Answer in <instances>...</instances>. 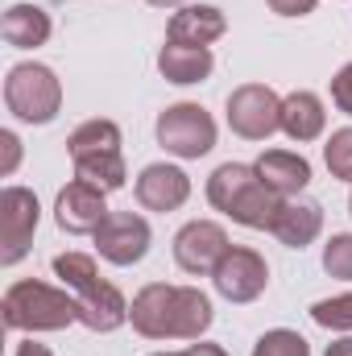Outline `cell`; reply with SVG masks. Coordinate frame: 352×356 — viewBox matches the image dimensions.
Wrapping results in <instances>:
<instances>
[{
	"label": "cell",
	"mask_w": 352,
	"mask_h": 356,
	"mask_svg": "<svg viewBox=\"0 0 352 356\" xmlns=\"http://www.w3.org/2000/svg\"><path fill=\"white\" fill-rule=\"evenodd\" d=\"M17 356H54L46 344H38V340H25L21 348H17Z\"/></svg>",
	"instance_id": "29"
},
{
	"label": "cell",
	"mask_w": 352,
	"mask_h": 356,
	"mask_svg": "<svg viewBox=\"0 0 352 356\" xmlns=\"http://www.w3.org/2000/svg\"><path fill=\"white\" fill-rule=\"evenodd\" d=\"M91 236H95L99 257L112 261V266H137L150 253V241H154L150 224L141 216H133V211H108V220Z\"/></svg>",
	"instance_id": "11"
},
{
	"label": "cell",
	"mask_w": 352,
	"mask_h": 356,
	"mask_svg": "<svg viewBox=\"0 0 352 356\" xmlns=\"http://www.w3.org/2000/svg\"><path fill=\"white\" fill-rule=\"evenodd\" d=\"M0 145H4V162H0V175L8 178L13 170H17V162H21V141H17V133H0Z\"/></svg>",
	"instance_id": "26"
},
{
	"label": "cell",
	"mask_w": 352,
	"mask_h": 356,
	"mask_svg": "<svg viewBox=\"0 0 352 356\" xmlns=\"http://www.w3.org/2000/svg\"><path fill=\"white\" fill-rule=\"evenodd\" d=\"M154 356H228L220 344H191V348H182V353H154Z\"/></svg>",
	"instance_id": "28"
},
{
	"label": "cell",
	"mask_w": 352,
	"mask_h": 356,
	"mask_svg": "<svg viewBox=\"0 0 352 356\" xmlns=\"http://www.w3.org/2000/svg\"><path fill=\"white\" fill-rule=\"evenodd\" d=\"M253 356H311V344L290 327H273L253 344Z\"/></svg>",
	"instance_id": "21"
},
{
	"label": "cell",
	"mask_w": 352,
	"mask_h": 356,
	"mask_svg": "<svg viewBox=\"0 0 352 356\" xmlns=\"http://www.w3.org/2000/svg\"><path fill=\"white\" fill-rule=\"evenodd\" d=\"M0 311H4L8 332H63L79 319L75 294L54 290L46 282H33V277L13 282L0 298Z\"/></svg>",
	"instance_id": "4"
},
{
	"label": "cell",
	"mask_w": 352,
	"mask_h": 356,
	"mask_svg": "<svg viewBox=\"0 0 352 356\" xmlns=\"http://www.w3.org/2000/svg\"><path fill=\"white\" fill-rule=\"evenodd\" d=\"M191 199V178L170 162H154L137 175V203L145 211H178Z\"/></svg>",
	"instance_id": "14"
},
{
	"label": "cell",
	"mask_w": 352,
	"mask_h": 356,
	"mask_svg": "<svg viewBox=\"0 0 352 356\" xmlns=\"http://www.w3.org/2000/svg\"><path fill=\"white\" fill-rule=\"evenodd\" d=\"M54 273L63 277V286L75 290V302H79V323L91 332H116L125 319H129V302L125 294L99 277V269L88 253H58L54 257Z\"/></svg>",
	"instance_id": "3"
},
{
	"label": "cell",
	"mask_w": 352,
	"mask_h": 356,
	"mask_svg": "<svg viewBox=\"0 0 352 356\" xmlns=\"http://www.w3.org/2000/svg\"><path fill=\"white\" fill-rule=\"evenodd\" d=\"M150 4H158V8H166V4H178V0H150Z\"/></svg>",
	"instance_id": "31"
},
{
	"label": "cell",
	"mask_w": 352,
	"mask_h": 356,
	"mask_svg": "<svg viewBox=\"0 0 352 356\" xmlns=\"http://www.w3.org/2000/svg\"><path fill=\"white\" fill-rule=\"evenodd\" d=\"M323 356H352V340H336V344H328V353Z\"/></svg>",
	"instance_id": "30"
},
{
	"label": "cell",
	"mask_w": 352,
	"mask_h": 356,
	"mask_svg": "<svg viewBox=\"0 0 352 356\" xmlns=\"http://www.w3.org/2000/svg\"><path fill=\"white\" fill-rule=\"evenodd\" d=\"M323 269L332 277H340V282H352V236L349 232H340V236H332L323 245Z\"/></svg>",
	"instance_id": "24"
},
{
	"label": "cell",
	"mask_w": 352,
	"mask_h": 356,
	"mask_svg": "<svg viewBox=\"0 0 352 356\" xmlns=\"http://www.w3.org/2000/svg\"><path fill=\"white\" fill-rule=\"evenodd\" d=\"M158 145L166 154H175L182 162H195L203 154L216 149V120L207 108L199 104H170L162 116H158Z\"/></svg>",
	"instance_id": "7"
},
{
	"label": "cell",
	"mask_w": 352,
	"mask_h": 356,
	"mask_svg": "<svg viewBox=\"0 0 352 356\" xmlns=\"http://www.w3.org/2000/svg\"><path fill=\"white\" fill-rule=\"evenodd\" d=\"M207 199L228 220H237L245 228H262V232H273V220L282 211V195L269 191L262 175L253 166H241V162H224L207 178Z\"/></svg>",
	"instance_id": "2"
},
{
	"label": "cell",
	"mask_w": 352,
	"mask_h": 356,
	"mask_svg": "<svg viewBox=\"0 0 352 356\" xmlns=\"http://www.w3.org/2000/svg\"><path fill=\"white\" fill-rule=\"evenodd\" d=\"M228 129L245 141H265L282 129V99L265 83H245L228 95Z\"/></svg>",
	"instance_id": "8"
},
{
	"label": "cell",
	"mask_w": 352,
	"mask_h": 356,
	"mask_svg": "<svg viewBox=\"0 0 352 356\" xmlns=\"http://www.w3.org/2000/svg\"><path fill=\"white\" fill-rule=\"evenodd\" d=\"M228 249H232L228 232L220 224H211V220H191V224L178 228L175 236V261L186 273H211Z\"/></svg>",
	"instance_id": "12"
},
{
	"label": "cell",
	"mask_w": 352,
	"mask_h": 356,
	"mask_svg": "<svg viewBox=\"0 0 352 356\" xmlns=\"http://www.w3.org/2000/svg\"><path fill=\"white\" fill-rule=\"evenodd\" d=\"M104 195H108V191L91 186V182H83V178L67 182V186L58 191V199H54V220H58V228L71 232V236H88V232H95V228L108 220Z\"/></svg>",
	"instance_id": "13"
},
{
	"label": "cell",
	"mask_w": 352,
	"mask_h": 356,
	"mask_svg": "<svg viewBox=\"0 0 352 356\" xmlns=\"http://www.w3.org/2000/svg\"><path fill=\"white\" fill-rule=\"evenodd\" d=\"M323 232V207L315 199H282V211L273 220V236L286 245V249H307L315 236Z\"/></svg>",
	"instance_id": "15"
},
{
	"label": "cell",
	"mask_w": 352,
	"mask_h": 356,
	"mask_svg": "<svg viewBox=\"0 0 352 356\" xmlns=\"http://www.w3.org/2000/svg\"><path fill=\"white\" fill-rule=\"evenodd\" d=\"M71 162H75V178H83L99 191H120L125 186V154H120V129L112 120H83L71 137H67Z\"/></svg>",
	"instance_id": "5"
},
{
	"label": "cell",
	"mask_w": 352,
	"mask_h": 356,
	"mask_svg": "<svg viewBox=\"0 0 352 356\" xmlns=\"http://www.w3.org/2000/svg\"><path fill=\"white\" fill-rule=\"evenodd\" d=\"M349 211H352V195H349Z\"/></svg>",
	"instance_id": "32"
},
{
	"label": "cell",
	"mask_w": 352,
	"mask_h": 356,
	"mask_svg": "<svg viewBox=\"0 0 352 356\" xmlns=\"http://www.w3.org/2000/svg\"><path fill=\"white\" fill-rule=\"evenodd\" d=\"M311 319H315L319 327H328V332H352V290L315 302V307H311Z\"/></svg>",
	"instance_id": "22"
},
{
	"label": "cell",
	"mask_w": 352,
	"mask_h": 356,
	"mask_svg": "<svg viewBox=\"0 0 352 356\" xmlns=\"http://www.w3.org/2000/svg\"><path fill=\"white\" fill-rule=\"evenodd\" d=\"M278 17H307V13H315V4L319 0H265Z\"/></svg>",
	"instance_id": "27"
},
{
	"label": "cell",
	"mask_w": 352,
	"mask_h": 356,
	"mask_svg": "<svg viewBox=\"0 0 352 356\" xmlns=\"http://www.w3.org/2000/svg\"><path fill=\"white\" fill-rule=\"evenodd\" d=\"M38 220H42L38 195L25 186H4V195H0V266H17L29 253Z\"/></svg>",
	"instance_id": "9"
},
{
	"label": "cell",
	"mask_w": 352,
	"mask_h": 356,
	"mask_svg": "<svg viewBox=\"0 0 352 356\" xmlns=\"http://www.w3.org/2000/svg\"><path fill=\"white\" fill-rule=\"evenodd\" d=\"M216 58L207 46H182V42H166L162 54H158V71L170 79V83H203L211 75Z\"/></svg>",
	"instance_id": "19"
},
{
	"label": "cell",
	"mask_w": 352,
	"mask_h": 356,
	"mask_svg": "<svg viewBox=\"0 0 352 356\" xmlns=\"http://www.w3.org/2000/svg\"><path fill=\"white\" fill-rule=\"evenodd\" d=\"M211 282L216 290L228 298V302H253L262 298L265 286H269V266L257 249H245V245H232L220 266L211 269Z\"/></svg>",
	"instance_id": "10"
},
{
	"label": "cell",
	"mask_w": 352,
	"mask_h": 356,
	"mask_svg": "<svg viewBox=\"0 0 352 356\" xmlns=\"http://www.w3.org/2000/svg\"><path fill=\"white\" fill-rule=\"evenodd\" d=\"M328 124V112H323V99L315 91H290L282 99V133L290 141H315Z\"/></svg>",
	"instance_id": "18"
},
{
	"label": "cell",
	"mask_w": 352,
	"mask_h": 356,
	"mask_svg": "<svg viewBox=\"0 0 352 356\" xmlns=\"http://www.w3.org/2000/svg\"><path fill=\"white\" fill-rule=\"evenodd\" d=\"M0 38L17 50H33V46H46L50 38V13L38 8V4H13L0 21Z\"/></svg>",
	"instance_id": "20"
},
{
	"label": "cell",
	"mask_w": 352,
	"mask_h": 356,
	"mask_svg": "<svg viewBox=\"0 0 352 356\" xmlns=\"http://www.w3.org/2000/svg\"><path fill=\"white\" fill-rule=\"evenodd\" d=\"M253 170H257L265 186L278 191L282 199L303 195L307 182H311V162H307L303 154H290V149H265L262 158L253 162Z\"/></svg>",
	"instance_id": "17"
},
{
	"label": "cell",
	"mask_w": 352,
	"mask_h": 356,
	"mask_svg": "<svg viewBox=\"0 0 352 356\" xmlns=\"http://www.w3.org/2000/svg\"><path fill=\"white\" fill-rule=\"evenodd\" d=\"M228 33V17L216 4H186L170 17L166 42H182V46H211Z\"/></svg>",
	"instance_id": "16"
},
{
	"label": "cell",
	"mask_w": 352,
	"mask_h": 356,
	"mask_svg": "<svg viewBox=\"0 0 352 356\" xmlns=\"http://www.w3.org/2000/svg\"><path fill=\"white\" fill-rule=\"evenodd\" d=\"M332 104H336L344 116H352V63L349 67H340L336 79H332Z\"/></svg>",
	"instance_id": "25"
},
{
	"label": "cell",
	"mask_w": 352,
	"mask_h": 356,
	"mask_svg": "<svg viewBox=\"0 0 352 356\" xmlns=\"http://www.w3.org/2000/svg\"><path fill=\"white\" fill-rule=\"evenodd\" d=\"M129 319L145 340H199L211 327V298L199 286L150 282L145 290H137Z\"/></svg>",
	"instance_id": "1"
},
{
	"label": "cell",
	"mask_w": 352,
	"mask_h": 356,
	"mask_svg": "<svg viewBox=\"0 0 352 356\" xmlns=\"http://www.w3.org/2000/svg\"><path fill=\"white\" fill-rule=\"evenodd\" d=\"M323 162H328V170H332L336 178L352 182V129H336V133L328 137Z\"/></svg>",
	"instance_id": "23"
},
{
	"label": "cell",
	"mask_w": 352,
	"mask_h": 356,
	"mask_svg": "<svg viewBox=\"0 0 352 356\" xmlns=\"http://www.w3.org/2000/svg\"><path fill=\"white\" fill-rule=\"evenodd\" d=\"M4 104L25 124H50L63 108V83L42 63H17L4 79Z\"/></svg>",
	"instance_id": "6"
}]
</instances>
